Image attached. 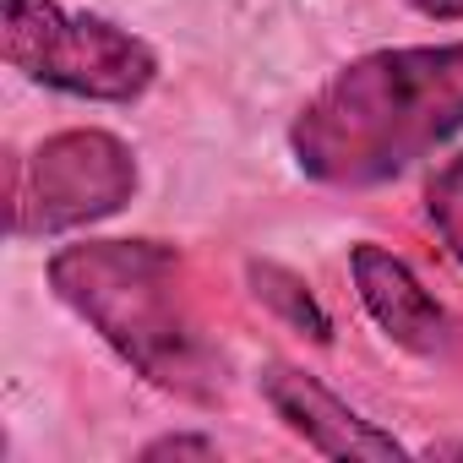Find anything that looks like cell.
Segmentation results:
<instances>
[{"instance_id": "5b68a950", "label": "cell", "mask_w": 463, "mask_h": 463, "mask_svg": "<svg viewBox=\"0 0 463 463\" xmlns=\"http://www.w3.org/2000/svg\"><path fill=\"white\" fill-rule=\"evenodd\" d=\"M262 392L268 403L279 409V420L306 436V447H317L322 458H403V447L376 430L371 420H360L344 398H333L322 382H311L306 371H289V365H268L262 371Z\"/></svg>"}, {"instance_id": "6da1fadb", "label": "cell", "mask_w": 463, "mask_h": 463, "mask_svg": "<svg viewBox=\"0 0 463 463\" xmlns=\"http://www.w3.org/2000/svg\"><path fill=\"white\" fill-rule=\"evenodd\" d=\"M463 126V44L376 50L344 66L295 120L289 142L311 180L376 185Z\"/></svg>"}, {"instance_id": "3957f363", "label": "cell", "mask_w": 463, "mask_h": 463, "mask_svg": "<svg viewBox=\"0 0 463 463\" xmlns=\"http://www.w3.org/2000/svg\"><path fill=\"white\" fill-rule=\"evenodd\" d=\"M6 61L44 88L104 104L142 99L158 71L137 33L104 17H71L55 0H6Z\"/></svg>"}, {"instance_id": "8fae6325", "label": "cell", "mask_w": 463, "mask_h": 463, "mask_svg": "<svg viewBox=\"0 0 463 463\" xmlns=\"http://www.w3.org/2000/svg\"><path fill=\"white\" fill-rule=\"evenodd\" d=\"M425 458H463V441H430Z\"/></svg>"}, {"instance_id": "9c48e42d", "label": "cell", "mask_w": 463, "mask_h": 463, "mask_svg": "<svg viewBox=\"0 0 463 463\" xmlns=\"http://www.w3.org/2000/svg\"><path fill=\"white\" fill-rule=\"evenodd\" d=\"M213 452H218V441H207V436H158L142 447L147 463L153 458H213Z\"/></svg>"}, {"instance_id": "277c9868", "label": "cell", "mask_w": 463, "mask_h": 463, "mask_svg": "<svg viewBox=\"0 0 463 463\" xmlns=\"http://www.w3.org/2000/svg\"><path fill=\"white\" fill-rule=\"evenodd\" d=\"M137 191V158L109 131H61L12 169V235H61L109 218Z\"/></svg>"}, {"instance_id": "ba28073f", "label": "cell", "mask_w": 463, "mask_h": 463, "mask_svg": "<svg viewBox=\"0 0 463 463\" xmlns=\"http://www.w3.org/2000/svg\"><path fill=\"white\" fill-rule=\"evenodd\" d=\"M425 207H430V223H436V235L452 257H463V153L436 169L430 191H425Z\"/></svg>"}, {"instance_id": "8992f818", "label": "cell", "mask_w": 463, "mask_h": 463, "mask_svg": "<svg viewBox=\"0 0 463 463\" xmlns=\"http://www.w3.org/2000/svg\"><path fill=\"white\" fill-rule=\"evenodd\" d=\"M349 268H354V289H360L365 311L376 317V327H382L392 344H403L409 354H441V349H447V338H452L447 311L420 289V279H414L392 251H382V246H354Z\"/></svg>"}, {"instance_id": "7a4b0ae2", "label": "cell", "mask_w": 463, "mask_h": 463, "mask_svg": "<svg viewBox=\"0 0 463 463\" xmlns=\"http://www.w3.org/2000/svg\"><path fill=\"white\" fill-rule=\"evenodd\" d=\"M55 295L104 333L147 382L180 398L218 392V354L202 344L191 322V300L180 289V257L158 241H88L66 246L50 262Z\"/></svg>"}, {"instance_id": "30bf717a", "label": "cell", "mask_w": 463, "mask_h": 463, "mask_svg": "<svg viewBox=\"0 0 463 463\" xmlns=\"http://www.w3.org/2000/svg\"><path fill=\"white\" fill-rule=\"evenodd\" d=\"M414 12H425V17H436V23H458L463 17V0H409Z\"/></svg>"}, {"instance_id": "52a82bcc", "label": "cell", "mask_w": 463, "mask_h": 463, "mask_svg": "<svg viewBox=\"0 0 463 463\" xmlns=\"http://www.w3.org/2000/svg\"><path fill=\"white\" fill-rule=\"evenodd\" d=\"M251 284H257V300H262V306H273L284 322H295V327H300V333H311L317 344H327V338H333L327 311L311 300V289H306L295 273H284V268H273V262H251Z\"/></svg>"}]
</instances>
